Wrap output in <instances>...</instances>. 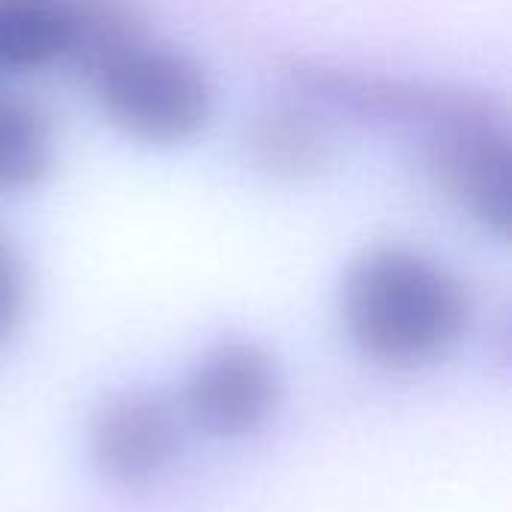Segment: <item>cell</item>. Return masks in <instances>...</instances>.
I'll list each match as a JSON object with an SVG mask.
<instances>
[{
  "mask_svg": "<svg viewBox=\"0 0 512 512\" xmlns=\"http://www.w3.org/2000/svg\"><path fill=\"white\" fill-rule=\"evenodd\" d=\"M339 309L354 348L387 369H417L450 354L471 324L468 285L411 246H375L351 261Z\"/></svg>",
  "mask_w": 512,
  "mask_h": 512,
  "instance_id": "cell-1",
  "label": "cell"
},
{
  "mask_svg": "<svg viewBox=\"0 0 512 512\" xmlns=\"http://www.w3.org/2000/svg\"><path fill=\"white\" fill-rule=\"evenodd\" d=\"M87 87L105 120L141 144L192 141L213 114V87L204 66L150 36L108 60Z\"/></svg>",
  "mask_w": 512,
  "mask_h": 512,
  "instance_id": "cell-2",
  "label": "cell"
},
{
  "mask_svg": "<svg viewBox=\"0 0 512 512\" xmlns=\"http://www.w3.org/2000/svg\"><path fill=\"white\" fill-rule=\"evenodd\" d=\"M288 78L306 96L309 108H327L357 123L402 129L417 141L477 111L489 99L465 87L378 75L321 60H294Z\"/></svg>",
  "mask_w": 512,
  "mask_h": 512,
  "instance_id": "cell-3",
  "label": "cell"
},
{
  "mask_svg": "<svg viewBox=\"0 0 512 512\" xmlns=\"http://www.w3.org/2000/svg\"><path fill=\"white\" fill-rule=\"evenodd\" d=\"M429 183L477 228L510 234V132L489 99L477 111L417 141Z\"/></svg>",
  "mask_w": 512,
  "mask_h": 512,
  "instance_id": "cell-4",
  "label": "cell"
},
{
  "mask_svg": "<svg viewBox=\"0 0 512 512\" xmlns=\"http://www.w3.org/2000/svg\"><path fill=\"white\" fill-rule=\"evenodd\" d=\"M282 384L273 357L249 342L231 339L207 351L186 381L189 417L216 438H246L276 411Z\"/></svg>",
  "mask_w": 512,
  "mask_h": 512,
  "instance_id": "cell-5",
  "label": "cell"
},
{
  "mask_svg": "<svg viewBox=\"0 0 512 512\" xmlns=\"http://www.w3.org/2000/svg\"><path fill=\"white\" fill-rule=\"evenodd\" d=\"M180 426L174 408L150 390H126L99 405L87 447L93 468L117 486H147L174 459Z\"/></svg>",
  "mask_w": 512,
  "mask_h": 512,
  "instance_id": "cell-6",
  "label": "cell"
},
{
  "mask_svg": "<svg viewBox=\"0 0 512 512\" xmlns=\"http://www.w3.org/2000/svg\"><path fill=\"white\" fill-rule=\"evenodd\" d=\"M246 144L252 162L276 180H309L330 156L327 132L315 108L270 105L249 120Z\"/></svg>",
  "mask_w": 512,
  "mask_h": 512,
  "instance_id": "cell-7",
  "label": "cell"
},
{
  "mask_svg": "<svg viewBox=\"0 0 512 512\" xmlns=\"http://www.w3.org/2000/svg\"><path fill=\"white\" fill-rule=\"evenodd\" d=\"M75 0H0V69L42 72L66 66Z\"/></svg>",
  "mask_w": 512,
  "mask_h": 512,
  "instance_id": "cell-8",
  "label": "cell"
},
{
  "mask_svg": "<svg viewBox=\"0 0 512 512\" xmlns=\"http://www.w3.org/2000/svg\"><path fill=\"white\" fill-rule=\"evenodd\" d=\"M51 120L24 96L0 90V195L36 189L54 168Z\"/></svg>",
  "mask_w": 512,
  "mask_h": 512,
  "instance_id": "cell-9",
  "label": "cell"
},
{
  "mask_svg": "<svg viewBox=\"0 0 512 512\" xmlns=\"http://www.w3.org/2000/svg\"><path fill=\"white\" fill-rule=\"evenodd\" d=\"M147 36V15L135 0H75V33L66 69L87 84L108 60Z\"/></svg>",
  "mask_w": 512,
  "mask_h": 512,
  "instance_id": "cell-10",
  "label": "cell"
},
{
  "mask_svg": "<svg viewBox=\"0 0 512 512\" xmlns=\"http://www.w3.org/2000/svg\"><path fill=\"white\" fill-rule=\"evenodd\" d=\"M24 312V267L12 240L0 231V342L18 327Z\"/></svg>",
  "mask_w": 512,
  "mask_h": 512,
  "instance_id": "cell-11",
  "label": "cell"
}]
</instances>
